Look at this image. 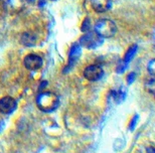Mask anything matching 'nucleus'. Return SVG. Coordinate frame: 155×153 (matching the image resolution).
Listing matches in <instances>:
<instances>
[{
  "mask_svg": "<svg viewBox=\"0 0 155 153\" xmlns=\"http://www.w3.org/2000/svg\"><path fill=\"white\" fill-rule=\"evenodd\" d=\"M60 100L58 96L54 93L45 92L40 93L36 98V105L39 108V110L42 112H52L58 108Z\"/></svg>",
  "mask_w": 155,
  "mask_h": 153,
  "instance_id": "f257e3e1",
  "label": "nucleus"
},
{
  "mask_svg": "<svg viewBox=\"0 0 155 153\" xmlns=\"http://www.w3.org/2000/svg\"><path fill=\"white\" fill-rule=\"evenodd\" d=\"M117 31L116 24L110 19H101L95 25V32L103 38L112 37Z\"/></svg>",
  "mask_w": 155,
  "mask_h": 153,
  "instance_id": "f03ea898",
  "label": "nucleus"
},
{
  "mask_svg": "<svg viewBox=\"0 0 155 153\" xmlns=\"http://www.w3.org/2000/svg\"><path fill=\"white\" fill-rule=\"evenodd\" d=\"M80 42L84 48H96L97 46L103 43V37H101L95 31H88L85 35L81 37Z\"/></svg>",
  "mask_w": 155,
  "mask_h": 153,
  "instance_id": "7ed1b4c3",
  "label": "nucleus"
},
{
  "mask_svg": "<svg viewBox=\"0 0 155 153\" xmlns=\"http://www.w3.org/2000/svg\"><path fill=\"white\" fill-rule=\"evenodd\" d=\"M104 76V71L100 65H89L84 71V77L89 81H98Z\"/></svg>",
  "mask_w": 155,
  "mask_h": 153,
  "instance_id": "20e7f679",
  "label": "nucleus"
},
{
  "mask_svg": "<svg viewBox=\"0 0 155 153\" xmlns=\"http://www.w3.org/2000/svg\"><path fill=\"white\" fill-rule=\"evenodd\" d=\"M43 61L38 55H28L24 58V65L29 71H36L42 67Z\"/></svg>",
  "mask_w": 155,
  "mask_h": 153,
  "instance_id": "39448f33",
  "label": "nucleus"
},
{
  "mask_svg": "<svg viewBox=\"0 0 155 153\" xmlns=\"http://www.w3.org/2000/svg\"><path fill=\"white\" fill-rule=\"evenodd\" d=\"M16 101L11 97H4V98L0 99V112L3 114L9 115L13 113L16 109Z\"/></svg>",
  "mask_w": 155,
  "mask_h": 153,
  "instance_id": "423d86ee",
  "label": "nucleus"
},
{
  "mask_svg": "<svg viewBox=\"0 0 155 153\" xmlns=\"http://www.w3.org/2000/svg\"><path fill=\"white\" fill-rule=\"evenodd\" d=\"M92 7L97 12H106L112 6V0H91Z\"/></svg>",
  "mask_w": 155,
  "mask_h": 153,
  "instance_id": "0eeeda50",
  "label": "nucleus"
},
{
  "mask_svg": "<svg viewBox=\"0 0 155 153\" xmlns=\"http://www.w3.org/2000/svg\"><path fill=\"white\" fill-rule=\"evenodd\" d=\"M81 55V46L79 45H74L72 46L70 51V55H69V65L68 68H66V70L68 68H73V65L76 64V62L78 61V58H80Z\"/></svg>",
  "mask_w": 155,
  "mask_h": 153,
  "instance_id": "6e6552de",
  "label": "nucleus"
},
{
  "mask_svg": "<svg viewBox=\"0 0 155 153\" xmlns=\"http://www.w3.org/2000/svg\"><path fill=\"white\" fill-rule=\"evenodd\" d=\"M137 49H138V46L136 45H132L131 48H129V51L127 52V54H126V55H125V60L123 61V64L126 65H128V64H129V62H131V60L133 58V57L135 55V54H136V52H137Z\"/></svg>",
  "mask_w": 155,
  "mask_h": 153,
  "instance_id": "1a4fd4ad",
  "label": "nucleus"
},
{
  "mask_svg": "<svg viewBox=\"0 0 155 153\" xmlns=\"http://www.w3.org/2000/svg\"><path fill=\"white\" fill-rule=\"evenodd\" d=\"M22 43L26 46H32L35 43V37L33 35H30L29 33H24L21 37Z\"/></svg>",
  "mask_w": 155,
  "mask_h": 153,
  "instance_id": "9d476101",
  "label": "nucleus"
},
{
  "mask_svg": "<svg viewBox=\"0 0 155 153\" xmlns=\"http://www.w3.org/2000/svg\"><path fill=\"white\" fill-rule=\"evenodd\" d=\"M154 88H155V82H154V80H150L149 82H147L146 84V90L148 92H149L150 94H154Z\"/></svg>",
  "mask_w": 155,
  "mask_h": 153,
  "instance_id": "9b49d317",
  "label": "nucleus"
},
{
  "mask_svg": "<svg viewBox=\"0 0 155 153\" xmlns=\"http://www.w3.org/2000/svg\"><path fill=\"white\" fill-rule=\"evenodd\" d=\"M91 29V22H90L89 18H86L85 21L83 22V25H82V30L85 31V32H88Z\"/></svg>",
  "mask_w": 155,
  "mask_h": 153,
  "instance_id": "f8f14e48",
  "label": "nucleus"
},
{
  "mask_svg": "<svg viewBox=\"0 0 155 153\" xmlns=\"http://www.w3.org/2000/svg\"><path fill=\"white\" fill-rule=\"evenodd\" d=\"M147 68H148V72H149V74L151 75V76H154V74H155V61L151 60L149 64H148Z\"/></svg>",
  "mask_w": 155,
  "mask_h": 153,
  "instance_id": "ddd939ff",
  "label": "nucleus"
},
{
  "mask_svg": "<svg viewBox=\"0 0 155 153\" xmlns=\"http://www.w3.org/2000/svg\"><path fill=\"white\" fill-rule=\"evenodd\" d=\"M137 120H138V116H137V115H135V116L133 117L131 123H130V127H129L130 130H134L135 125H136V123H137Z\"/></svg>",
  "mask_w": 155,
  "mask_h": 153,
  "instance_id": "4468645a",
  "label": "nucleus"
},
{
  "mask_svg": "<svg viewBox=\"0 0 155 153\" xmlns=\"http://www.w3.org/2000/svg\"><path fill=\"white\" fill-rule=\"evenodd\" d=\"M135 77H136L135 73H131L130 75H128V77H127V83H128L129 85H130V84H132L133 82H134Z\"/></svg>",
  "mask_w": 155,
  "mask_h": 153,
  "instance_id": "2eb2a0df",
  "label": "nucleus"
},
{
  "mask_svg": "<svg viewBox=\"0 0 155 153\" xmlns=\"http://www.w3.org/2000/svg\"><path fill=\"white\" fill-rule=\"evenodd\" d=\"M147 153H154V148L153 147L147 148Z\"/></svg>",
  "mask_w": 155,
  "mask_h": 153,
  "instance_id": "dca6fc26",
  "label": "nucleus"
},
{
  "mask_svg": "<svg viewBox=\"0 0 155 153\" xmlns=\"http://www.w3.org/2000/svg\"><path fill=\"white\" fill-rule=\"evenodd\" d=\"M29 2H32V1H35V0H28Z\"/></svg>",
  "mask_w": 155,
  "mask_h": 153,
  "instance_id": "f3484780",
  "label": "nucleus"
},
{
  "mask_svg": "<svg viewBox=\"0 0 155 153\" xmlns=\"http://www.w3.org/2000/svg\"><path fill=\"white\" fill-rule=\"evenodd\" d=\"M52 1H57V0H52Z\"/></svg>",
  "mask_w": 155,
  "mask_h": 153,
  "instance_id": "a211bd4d",
  "label": "nucleus"
}]
</instances>
